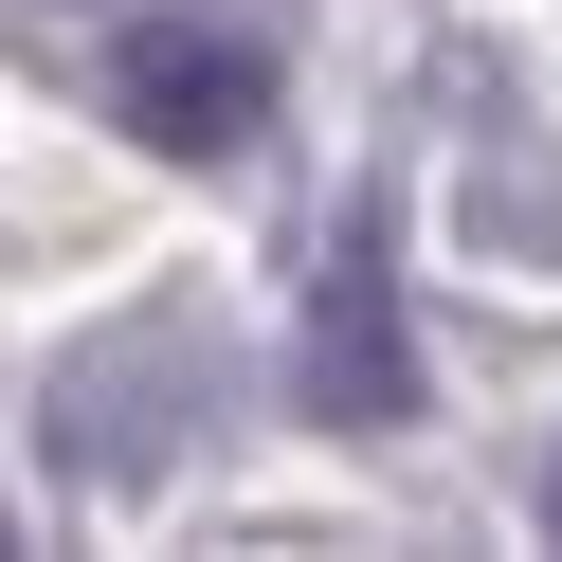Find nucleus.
<instances>
[{"mask_svg": "<svg viewBox=\"0 0 562 562\" xmlns=\"http://www.w3.org/2000/svg\"><path fill=\"white\" fill-rule=\"evenodd\" d=\"M110 91H127V127H146V146H236V127L272 110L255 37H218V19H164V37H127V55H110Z\"/></svg>", "mask_w": 562, "mask_h": 562, "instance_id": "obj_1", "label": "nucleus"}, {"mask_svg": "<svg viewBox=\"0 0 562 562\" xmlns=\"http://www.w3.org/2000/svg\"><path fill=\"white\" fill-rule=\"evenodd\" d=\"M308 400H327V417H400V308H381V255H327V308H308Z\"/></svg>", "mask_w": 562, "mask_h": 562, "instance_id": "obj_2", "label": "nucleus"}, {"mask_svg": "<svg viewBox=\"0 0 562 562\" xmlns=\"http://www.w3.org/2000/svg\"><path fill=\"white\" fill-rule=\"evenodd\" d=\"M544 526H562V472H544Z\"/></svg>", "mask_w": 562, "mask_h": 562, "instance_id": "obj_3", "label": "nucleus"}]
</instances>
